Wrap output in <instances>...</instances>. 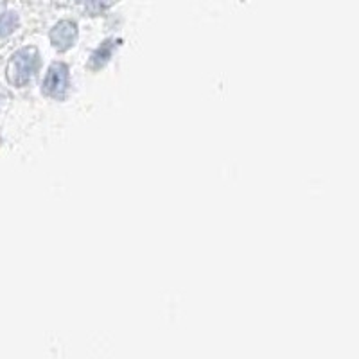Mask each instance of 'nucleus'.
<instances>
[{"label": "nucleus", "instance_id": "obj_1", "mask_svg": "<svg viewBox=\"0 0 359 359\" xmlns=\"http://www.w3.org/2000/svg\"><path fill=\"white\" fill-rule=\"evenodd\" d=\"M34 65H36V59L29 56V51L18 54L11 63V81L18 83V85L27 81L29 77L33 76Z\"/></svg>", "mask_w": 359, "mask_h": 359}, {"label": "nucleus", "instance_id": "obj_2", "mask_svg": "<svg viewBox=\"0 0 359 359\" xmlns=\"http://www.w3.org/2000/svg\"><path fill=\"white\" fill-rule=\"evenodd\" d=\"M65 85H67V68L62 65H54L45 79V90L53 96H57L65 90Z\"/></svg>", "mask_w": 359, "mask_h": 359}, {"label": "nucleus", "instance_id": "obj_3", "mask_svg": "<svg viewBox=\"0 0 359 359\" xmlns=\"http://www.w3.org/2000/svg\"><path fill=\"white\" fill-rule=\"evenodd\" d=\"M16 25V18H14V14L5 13L2 18H0V34H8L11 33Z\"/></svg>", "mask_w": 359, "mask_h": 359}]
</instances>
